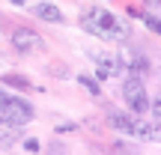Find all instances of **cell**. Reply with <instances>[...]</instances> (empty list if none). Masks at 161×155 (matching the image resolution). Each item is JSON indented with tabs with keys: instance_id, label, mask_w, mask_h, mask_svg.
<instances>
[{
	"instance_id": "6da1fadb",
	"label": "cell",
	"mask_w": 161,
	"mask_h": 155,
	"mask_svg": "<svg viewBox=\"0 0 161 155\" xmlns=\"http://www.w3.org/2000/svg\"><path fill=\"white\" fill-rule=\"evenodd\" d=\"M80 27L90 36H96V39H119V36H128V24L119 15L102 9V6H90L80 15Z\"/></svg>"
},
{
	"instance_id": "7a4b0ae2",
	"label": "cell",
	"mask_w": 161,
	"mask_h": 155,
	"mask_svg": "<svg viewBox=\"0 0 161 155\" xmlns=\"http://www.w3.org/2000/svg\"><path fill=\"white\" fill-rule=\"evenodd\" d=\"M33 116H36V108L30 102L0 90V119H9L15 125H27V122H33Z\"/></svg>"
},
{
	"instance_id": "3957f363",
	"label": "cell",
	"mask_w": 161,
	"mask_h": 155,
	"mask_svg": "<svg viewBox=\"0 0 161 155\" xmlns=\"http://www.w3.org/2000/svg\"><path fill=\"white\" fill-rule=\"evenodd\" d=\"M122 98H125L128 110L137 116H143L146 110H149V96H146V86H143V78L137 75H128L122 80Z\"/></svg>"
},
{
	"instance_id": "277c9868",
	"label": "cell",
	"mask_w": 161,
	"mask_h": 155,
	"mask_svg": "<svg viewBox=\"0 0 161 155\" xmlns=\"http://www.w3.org/2000/svg\"><path fill=\"white\" fill-rule=\"evenodd\" d=\"M12 48L21 54H39V51H45V39L30 27H15L12 30Z\"/></svg>"
},
{
	"instance_id": "5b68a950",
	"label": "cell",
	"mask_w": 161,
	"mask_h": 155,
	"mask_svg": "<svg viewBox=\"0 0 161 155\" xmlns=\"http://www.w3.org/2000/svg\"><path fill=\"white\" fill-rule=\"evenodd\" d=\"M18 140H21V125H15L9 119H0V152L12 149Z\"/></svg>"
},
{
	"instance_id": "8992f818",
	"label": "cell",
	"mask_w": 161,
	"mask_h": 155,
	"mask_svg": "<svg viewBox=\"0 0 161 155\" xmlns=\"http://www.w3.org/2000/svg\"><path fill=\"white\" fill-rule=\"evenodd\" d=\"M92 60H96V69H98V75H102V78H114V75H119V69H122L116 57L102 54V51H92Z\"/></svg>"
},
{
	"instance_id": "52a82bcc",
	"label": "cell",
	"mask_w": 161,
	"mask_h": 155,
	"mask_svg": "<svg viewBox=\"0 0 161 155\" xmlns=\"http://www.w3.org/2000/svg\"><path fill=\"white\" fill-rule=\"evenodd\" d=\"M33 15L42 18V21H51V24H66L63 9L54 6V3H36V6H33Z\"/></svg>"
},
{
	"instance_id": "ba28073f",
	"label": "cell",
	"mask_w": 161,
	"mask_h": 155,
	"mask_svg": "<svg viewBox=\"0 0 161 155\" xmlns=\"http://www.w3.org/2000/svg\"><path fill=\"white\" fill-rule=\"evenodd\" d=\"M108 122L119 134H131V128H134V119H131V116H128V113H116V110H110V113H108Z\"/></svg>"
},
{
	"instance_id": "9c48e42d",
	"label": "cell",
	"mask_w": 161,
	"mask_h": 155,
	"mask_svg": "<svg viewBox=\"0 0 161 155\" xmlns=\"http://www.w3.org/2000/svg\"><path fill=\"white\" fill-rule=\"evenodd\" d=\"M131 134L140 137V140H155L158 137V125H155V122H134Z\"/></svg>"
},
{
	"instance_id": "30bf717a",
	"label": "cell",
	"mask_w": 161,
	"mask_h": 155,
	"mask_svg": "<svg viewBox=\"0 0 161 155\" xmlns=\"http://www.w3.org/2000/svg\"><path fill=\"white\" fill-rule=\"evenodd\" d=\"M3 86H12V90H21V92H27V90H39V86H33L24 75H3Z\"/></svg>"
},
{
	"instance_id": "8fae6325",
	"label": "cell",
	"mask_w": 161,
	"mask_h": 155,
	"mask_svg": "<svg viewBox=\"0 0 161 155\" xmlns=\"http://www.w3.org/2000/svg\"><path fill=\"white\" fill-rule=\"evenodd\" d=\"M78 84L84 86L90 96H102V86H98V80H92L90 75H78Z\"/></svg>"
},
{
	"instance_id": "7c38bea8",
	"label": "cell",
	"mask_w": 161,
	"mask_h": 155,
	"mask_svg": "<svg viewBox=\"0 0 161 155\" xmlns=\"http://www.w3.org/2000/svg\"><path fill=\"white\" fill-rule=\"evenodd\" d=\"M24 149H27V152H39L42 146H39V140H36V137H27V140H24Z\"/></svg>"
},
{
	"instance_id": "4fadbf2b",
	"label": "cell",
	"mask_w": 161,
	"mask_h": 155,
	"mask_svg": "<svg viewBox=\"0 0 161 155\" xmlns=\"http://www.w3.org/2000/svg\"><path fill=\"white\" fill-rule=\"evenodd\" d=\"M143 21H146V27H149L152 33H158V18H155V15H146Z\"/></svg>"
},
{
	"instance_id": "5bb4252c",
	"label": "cell",
	"mask_w": 161,
	"mask_h": 155,
	"mask_svg": "<svg viewBox=\"0 0 161 155\" xmlns=\"http://www.w3.org/2000/svg\"><path fill=\"white\" fill-rule=\"evenodd\" d=\"M57 131H60V134H66V131H75V125H72V122H66V125H57Z\"/></svg>"
},
{
	"instance_id": "9a60e30c",
	"label": "cell",
	"mask_w": 161,
	"mask_h": 155,
	"mask_svg": "<svg viewBox=\"0 0 161 155\" xmlns=\"http://www.w3.org/2000/svg\"><path fill=\"white\" fill-rule=\"evenodd\" d=\"M9 3H15V6H24V3H30V0H9Z\"/></svg>"
},
{
	"instance_id": "2e32d148",
	"label": "cell",
	"mask_w": 161,
	"mask_h": 155,
	"mask_svg": "<svg viewBox=\"0 0 161 155\" xmlns=\"http://www.w3.org/2000/svg\"><path fill=\"white\" fill-rule=\"evenodd\" d=\"M146 3H158V0H146Z\"/></svg>"
}]
</instances>
